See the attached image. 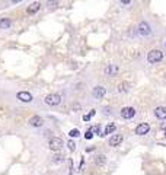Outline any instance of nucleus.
I'll return each instance as SVG.
<instances>
[{"instance_id":"19","label":"nucleus","mask_w":166,"mask_h":175,"mask_svg":"<svg viewBox=\"0 0 166 175\" xmlns=\"http://www.w3.org/2000/svg\"><path fill=\"white\" fill-rule=\"evenodd\" d=\"M80 130H79V128H72V130H70V131H69V136H70V137H72V139H79V137H80Z\"/></svg>"},{"instance_id":"18","label":"nucleus","mask_w":166,"mask_h":175,"mask_svg":"<svg viewBox=\"0 0 166 175\" xmlns=\"http://www.w3.org/2000/svg\"><path fill=\"white\" fill-rule=\"evenodd\" d=\"M53 164H61V162H64V156L63 155H60V153H57V152H54V156H53Z\"/></svg>"},{"instance_id":"12","label":"nucleus","mask_w":166,"mask_h":175,"mask_svg":"<svg viewBox=\"0 0 166 175\" xmlns=\"http://www.w3.org/2000/svg\"><path fill=\"white\" fill-rule=\"evenodd\" d=\"M153 114H155V117H156L158 120H160V121H165V120H166V107H163V105H159V107H156V108H155V111H153Z\"/></svg>"},{"instance_id":"17","label":"nucleus","mask_w":166,"mask_h":175,"mask_svg":"<svg viewBox=\"0 0 166 175\" xmlns=\"http://www.w3.org/2000/svg\"><path fill=\"white\" fill-rule=\"evenodd\" d=\"M117 91L120 92V93H127V92L130 91V83L128 82H121V83L118 85Z\"/></svg>"},{"instance_id":"11","label":"nucleus","mask_w":166,"mask_h":175,"mask_svg":"<svg viewBox=\"0 0 166 175\" xmlns=\"http://www.w3.org/2000/svg\"><path fill=\"white\" fill-rule=\"evenodd\" d=\"M149 131H150L149 123H140L136 127V130H134V133L137 134V136H146V134H149Z\"/></svg>"},{"instance_id":"5","label":"nucleus","mask_w":166,"mask_h":175,"mask_svg":"<svg viewBox=\"0 0 166 175\" xmlns=\"http://www.w3.org/2000/svg\"><path fill=\"white\" fill-rule=\"evenodd\" d=\"M105 95H107V88H105V86H102V85H96V86H93V88H92V96H93L96 101L102 99Z\"/></svg>"},{"instance_id":"28","label":"nucleus","mask_w":166,"mask_h":175,"mask_svg":"<svg viewBox=\"0 0 166 175\" xmlns=\"http://www.w3.org/2000/svg\"><path fill=\"white\" fill-rule=\"evenodd\" d=\"M13 5H18V3H22V2H25V0H10Z\"/></svg>"},{"instance_id":"3","label":"nucleus","mask_w":166,"mask_h":175,"mask_svg":"<svg viewBox=\"0 0 166 175\" xmlns=\"http://www.w3.org/2000/svg\"><path fill=\"white\" fill-rule=\"evenodd\" d=\"M61 95L60 93H48L45 98H44V102L48 105V107H58L61 104Z\"/></svg>"},{"instance_id":"14","label":"nucleus","mask_w":166,"mask_h":175,"mask_svg":"<svg viewBox=\"0 0 166 175\" xmlns=\"http://www.w3.org/2000/svg\"><path fill=\"white\" fill-rule=\"evenodd\" d=\"M12 26V19L10 18H2L0 19V29L2 31H6Z\"/></svg>"},{"instance_id":"20","label":"nucleus","mask_w":166,"mask_h":175,"mask_svg":"<svg viewBox=\"0 0 166 175\" xmlns=\"http://www.w3.org/2000/svg\"><path fill=\"white\" fill-rule=\"evenodd\" d=\"M45 6H47V9H56L58 6V0H47Z\"/></svg>"},{"instance_id":"13","label":"nucleus","mask_w":166,"mask_h":175,"mask_svg":"<svg viewBox=\"0 0 166 175\" xmlns=\"http://www.w3.org/2000/svg\"><path fill=\"white\" fill-rule=\"evenodd\" d=\"M41 6H42L41 2H34V3H31V5L28 6L26 13H28V15H35V13H38V12H40Z\"/></svg>"},{"instance_id":"7","label":"nucleus","mask_w":166,"mask_h":175,"mask_svg":"<svg viewBox=\"0 0 166 175\" xmlns=\"http://www.w3.org/2000/svg\"><path fill=\"white\" fill-rule=\"evenodd\" d=\"M16 99L19 102H24V104H31L34 101V96H32V93L28 91H19L16 93Z\"/></svg>"},{"instance_id":"6","label":"nucleus","mask_w":166,"mask_h":175,"mask_svg":"<svg viewBox=\"0 0 166 175\" xmlns=\"http://www.w3.org/2000/svg\"><path fill=\"white\" fill-rule=\"evenodd\" d=\"M63 146H64V142L60 137H51L50 142H48V147L53 152H60V150L63 149Z\"/></svg>"},{"instance_id":"2","label":"nucleus","mask_w":166,"mask_h":175,"mask_svg":"<svg viewBox=\"0 0 166 175\" xmlns=\"http://www.w3.org/2000/svg\"><path fill=\"white\" fill-rule=\"evenodd\" d=\"M146 60H147V63H150V64H158V63H160V61L163 60V51L159 50V48H153V50H150L149 53H147Z\"/></svg>"},{"instance_id":"4","label":"nucleus","mask_w":166,"mask_h":175,"mask_svg":"<svg viewBox=\"0 0 166 175\" xmlns=\"http://www.w3.org/2000/svg\"><path fill=\"white\" fill-rule=\"evenodd\" d=\"M136 114H137V111H136L134 107H123L121 111H120V115L124 120H133Z\"/></svg>"},{"instance_id":"21","label":"nucleus","mask_w":166,"mask_h":175,"mask_svg":"<svg viewBox=\"0 0 166 175\" xmlns=\"http://www.w3.org/2000/svg\"><path fill=\"white\" fill-rule=\"evenodd\" d=\"M93 130H92V127L91 128H88V130H86V131H85V139H86V140H91L92 137H93Z\"/></svg>"},{"instance_id":"16","label":"nucleus","mask_w":166,"mask_h":175,"mask_svg":"<svg viewBox=\"0 0 166 175\" xmlns=\"http://www.w3.org/2000/svg\"><path fill=\"white\" fill-rule=\"evenodd\" d=\"M115 130H117L115 124H114V123H108L107 127H105V130H104V137H105V136H111V134H114V133H115Z\"/></svg>"},{"instance_id":"23","label":"nucleus","mask_w":166,"mask_h":175,"mask_svg":"<svg viewBox=\"0 0 166 175\" xmlns=\"http://www.w3.org/2000/svg\"><path fill=\"white\" fill-rule=\"evenodd\" d=\"M67 147H69L70 152H75L76 150V143L73 142V140H69V142H67Z\"/></svg>"},{"instance_id":"27","label":"nucleus","mask_w":166,"mask_h":175,"mask_svg":"<svg viewBox=\"0 0 166 175\" xmlns=\"http://www.w3.org/2000/svg\"><path fill=\"white\" fill-rule=\"evenodd\" d=\"M92 117L89 115V114H86V115H83V121H91Z\"/></svg>"},{"instance_id":"29","label":"nucleus","mask_w":166,"mask_h":175,"mask_svg":"<svg viewBox=\"0 0 166 175\" xmlns=\"http://www.w3.org/2000/svg\"><path fill=\"white\" fill-rule=\"evenodd\" d=\"M160 128H162V130H163V131H166V123H163V124L160 125Z\"/></svg>"},{"instance_id":"8","label":"nucleus","mask_w":166,"mask_h":175,"mask_svg":"<svg viewBox=\"0 0 166 175\" xmlns=\"http://www.w3.org/2000/svg\"><path fill=\"white\" fill-rule=\"evenodd\" d=\"M124 140V136L121 133H114L111 134V137H109L108 140V144L111 147H118V146H121V143Z\"/></svg>"},{"instance_id":"25","label":"nucleus","mask_w":166,"mask_h":175,"mask_svg":"<svg viewBox=\"0 0 166 175\" xmlns=\"http://www.w3.org/2000/svg\"><path fill=\"white\" fill-rule=\"evenodd\" d=\"M73 160L72 159H69V175H73Z\"/></svg>"},{"instance_id":"30","label":"nucleus","mask_w":166,"mask_h":175,"mask_svg":"<svg viewBox=\"0 0 166 175\" xmlns=\"http://www.w3.org/2000/svg\"><path fill=\"white\" fill-rule=\"evenodd\" d=\"M95 114H96V111H95V109H92L91 112H89V115H91V117H93V115H95Z\"/></svg>"},{"instance_id":"15","label":"nucleus","mask_w":166,"mask_h":175,"mask_svg":"<svg viewBox=\"0 0 166 175\" xmlns=\"http://www.w3.org/2000/svg\"><path fill=\"white\" fill-rule=\"evenodd\" d=\"M93 162H95L96 167H104V165L107 164V156H105V155H96V156L93 158Z\"/></svg>"},{"instance_id":"22","label":"nucleus","mask_w":166,"mask_h":175,"mask_svg":"<svg viewBox=\"0 0 166 175\" xmlns=\"http://www.w3.org/2000/svg\"><path fill=\"white\" fill-rule=\"evenodd\" d=\"M80 109H82V104H80V102H73V105H72V111L79 112Z\"/></svg>"},{"instance_id":"1","label":"nucleus","mask_w":166,"mask_h":175,"mask_svg":"<svg viewBox=\"0 0 166 175\" xmlns=\"http://www.w3.org/2000/svg\"><path fill=\"white\" fill-rule=\"evenodd\" d=\"M137 32H139V35L140 37H143V38H152L153 37V26H152V24H150L149 21H141L140 24H139V26H137Z\"/></svg>"},{"instance_id":"31","label":"nucleus","mask_w":166,"mask_h":175,"mask_svg":"<svg viewBox=\"0 0 166 175\" xmlns=\"http://www.w3.org/2000/svg\"><path fill=\"white\" fill-rule=\"evenodd\" d=\"M165 139H166V131H165Z\"/></svg>"},{"instance_id":"26","label":"nucleus","mask_w":166,"mask_h":175,"mask_svg":"<svg viewBox=\"0 0 166 175\" xmlns=\"http://www.w3.org/2000/svg\"><path fill=\"white\" fill-rule=\"evenodd\" d=\"M120 3H121V5H124V6H128V5L131 3V0H120Z\"/></svg>"},{"instance_id":"9","label":"nucleus","mask_w":166,"mask_h":175,"mask_svg":"<svg viewBox=\"0 0 166 175\" xmlns=\"http://www.w3.org/2000/svg\"><path fill=\"white\" fill-rule=\"evenodd\" d=\"M104 73L108 77H117V76L120 75V67H118V64H107Z\"/></svg>"},{"instance_id":"24","label":"nucleus","mask_w":166,"mask_h":175,"mask_svg":"<svg viewBox=\"0 0 166 175\" xmlns=\"http://www.w3.org/2000/svg\"><path fill=\"white\" fill-rule=\"evenodd\" d=\"M92 130H93V133H96L98 136H101L102 137V134H101V131H102V128H101V125H95V127H92Z\"/></svg>"},{"instance_id":"10","label":"nucleus","mask_w":166,"mask_h":175,"mask_svg":"<svg viewBox=\"0 0 166 175\" xmlns=\"http://www.w3.org/2000/svg\"><path fill=\"white\" fill-rule=\"evenodd\" d=\"M28 124H29V127H34V128H41V127H44V118L40 115H34L29 118Z\"/></svg>"}]
</instances>
